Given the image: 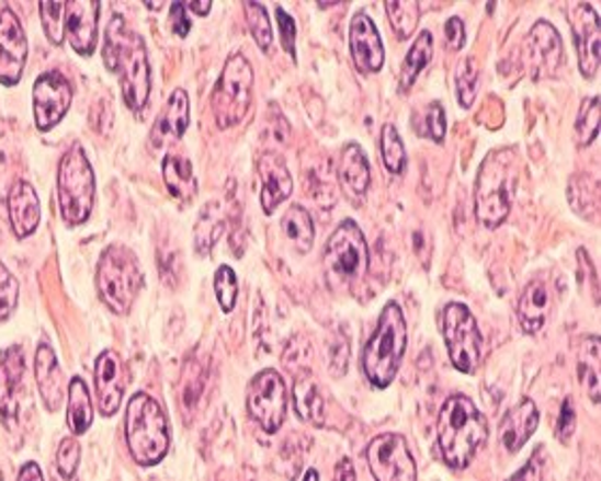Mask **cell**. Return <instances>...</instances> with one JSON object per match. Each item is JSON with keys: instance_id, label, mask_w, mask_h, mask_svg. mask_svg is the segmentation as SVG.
<instances>
[{"instance_id": "6da1fadb", "label": "cell", "mask_w": 601, "mask_h": 481, "mask_svg": "<svg viewBox=\"0 0 601 481\" xmlns=\"http://www.w3.org/2000/svg\"><path fill=\"white\" fill-rule=\"evenodd\" d=\"M103 62L118 78L123 99L133 112L148 105L152 90V73L144 39L131 31L123 15L114 13L103 37Z\"/></svg>"}, {"instance_id": "7a4b0ae2", "label": "cell", "mask_w": 601, "mask_h": 481, "mask_svg": "<svg viewBox=\"0 0 601 481\" xmlns=\"http://www.w3.org/2000/svg\"><path fill=\"white\" fill-rule=\"evenodd\" d=\"M439 449L450 469L463 471L488 440V422L469 396H450L436 422Z\"/></svg>"}, {"instance_id": "3957f363", "label": "cell", "mask_w": 601, "mask_h": 481, "mask_svg": "<svg viewBox=\"0 0 601 481\" xmlns=\"http://www.w3.org/2000/svg\"><path fill=\"white\" fill-rule=\"evenodd\" d=\"M407 343L409 332L405 314L396 302H387L362 353V370L373 388L386 390L392 386L407 353Z\"/></svg>"}, {"instance_id": "277c9868", "label": "cell", "mask_w": 601, "mask_h": 481, "mask_svg": "<svg viewBox=\"0 0 601 481\" xmlns=\"http://www.w3.org/2000/svg\"><path fill=\"white\" fill-rule=\"evenodd\" d=\"M515 150H492L479 165L475 180V219L486 229H497L510 217L515 186Z\"/></svg>"}, {"instance_id": "5b68a950", "label": "cell", "mask_w": 601, "mask_h": 481, "mask_svg": "<svg viewBox=\"0 0 601 481\" xmlns=\"http://www.w3.org/2000/svg\"><path fill=\"white\" fill-rule=\"evenodd\" d=\"M125 438L131 458L139 467L159 465L172 445V433L163 406L146 392L133 396L125 415Z\"/></svg>"}, {"instance_id": "8992f818", "label": "cell", "mask_w": 601, "mask_h": 481, "mask_svg": "<svg viewBox=\"0 0 601 481\" xmlns=\"http://www.w3.org/2000/svg\"><path fill=\"white\" fill-rule=\"evenodd\" d=\"M144 283L141 265L129 247L112 244L97 263V291L114 314H127Z\"/></svg>"}, {"instance_id": "52a82bcc", "label": "cell", "mask_w": 601, "mask_h": 481, "mask_svg": "<svg viewBox=\"0 0 601 481\" xmlns=\"http://www.w3.org/2000/svg\"><path fill=\"white\" fill-rule=\"evenodd\" d=\"M58 206L69 227L87 222L94 208V172L87 150L73 144L60 159L58 168Z\"/></svg>"}, {"instance_id": "ba28073f", "label": "cell", "mask_w": 601, "mask_h": 481, "mask_svg": "<svg viewBox=\"0 0 601 481\" xmlns=\"http://www.w3.org/2000/svg\"><path fill=\"white\" fill-rule=\"evenodd\" d=\"M256 73L242 54H231L218 76L211 105L218 129H231L245 121L253 101Z\"/></svg>"}, {"instance_id": "9c48e42d", "label": "cell", "mask_w": 601, "mask_h": 481, "mask_svg": "<svg viewBox=\"0 0 601 481\" xmlns=\"http://www.w3.org/2000/svg\"><path fill=\"white\" fill-rule=\"evenodd\" d=\"M324 262L343 285L362 280L368 272V244L355 220L347 219L332 231L324 249Z\"/></svg>"}, {"instance_id": "30bf717a", "label": "cell", "mask_w": 601, "mask_h": 481, "mask_svg": "<svg viewBox=\"0 0 601 481\" xmlns=\"http://www.w3.org/2000/svg\"><path fill=\"white\" fill-rule=\"evenodd\" d=\"M441 332L452 366L465 375L475 373L481 359L484 339L472 310L461 302H450L443 310Z\"/></svg>"}, {"instance_id": "8fae6325", "label": "cell", "mask_w": 601, "mask_h": 481, "mask_svg": "<svg viewBox=\"0 0 601 481\" xmlns=\"http://www.w3.org/2000/svg\"><path fill=\"white\" fill-rule=\"evenodd\" d=\"M247 406L251 417L258 422L263 433L274 435L281 431L290 409V394L285 379L274 370L265 368L258 373L247 392Z\"/></svg>"}, {"instance_id": "7c38bea8", "label": "cell", "mask_w": 601, "mask_h": 481, "mask_svg": "<svg viewBox=\"0 0 601 481\" xmlns=\"http://www.w3.org/2000/svg\"><path fill=\"white\" fill-rule=\"evenodd\" d=\"M366 462L371 476L379 481H416L418 467L407 445V438L386 433L373 438L366 447Z\"/></svg>"}, {"instance_id": "4fadbf2b", "label": "cell", "mask_w": 601, "mask_h": 481, "mask_svg": "<svg viewBox=\"0 0 601 481\" xmlns=\"http://www.w3.org/2000/svg\"><path fill=\"white\" fill-rule=\"evenodd\" d=\"M522 58L531 80H546L557 73L563 62V42L551 22L537 20L531 26L522 45Z\"/></svg>"}, {"instance_id": "5bb4252c", "label": "cell", "mask_w": 601, "mask_h": 481, "mask_svg": "<svg viewBox=\"0 0 601 481\" xmlns=\"http://www.w3.org/2000/svg\"><path fill=\"white\" fill-rule=\"evenodd\" d=\"M569 24L578 51V67L587 80H593L600 71L601 28L600 15L589 2L569 4Z\"/></svg>"}, {"instance_id": "9a60e30c", "label": "cell", "mask_w": 601, "mask_h": 481, "mask_svg": "<svg viewBox=\"0 0 601 481\" xmlns=\"http://www.w3.org/2000/svg\"><path fill=\"white\" fill-rule=\"evenodd\" d=\"M73 101L71 82L58 71H45L33 88V114L39 131L54 129L65 114L69 112Z\"/></svg>"}, {"instance_id": "2e32d148", "label": "cell", "mask_w": 601, "mask_h": 481, "mask_svg": "<svg viewBox=\"0 0 601 481\" xmlns=\"http://www.w3.org/2000/svg\"><path fill=\"white\" fill-rule=\"evenodd\" d=\"M127 366L121 353L105 350L94 362V390H97V406L101 415L112 417L121 411L123 398L127 392Z\"/></svg>"}, {"instance_id": "e0dca14e", "label": "cell", "mask_w": 601, "mask_h": 481, "mask_svg": "<svg viewBox=\"0 0 601 481\" xmlns=\"http://www.w3.org/2000/svg\"><path fill=\"white\" fill-rule=\"evenodd\" d=\"M29 56V39L22 22L11 9L0 11V84L15 87L22 80Z\"/></svg>"}, {"instance_id": "ac0fdd59", "label": "cell", "mask_w": 601, "mask_h": 481, "mask_svg": "<svg viewBox=\"0 0 601 481\" xmlns=\"http://www.w3.org/2000/svg\"><path fill=\"white\" fill-rule=\"evenodd\" d=\"M349 49L353 65L362 73H379L386 62V49L375 22L366 13H355L349 24Z\"/></svg>"}, {"instance_id": "d6986e66", "label": "cell", "mask_w": 601, "mask_h": 481, "mask_svg": "<svg viewBox=\"0 0 601 481\" xmlns=\"http://www.w3.org/2000/svg\"><path fill=\"white\" fill-rule=\"evenodd\" d=\"M99 13L101 4L90 0H73L67 2L65 9V37L73 47L76 54L90 56L99 44Z\"/></svg>"}, {"instance_id": "ffe728a7", "label": "cell", "mask_w": 601, "mask_h": 481, "mask_svg": "<svg viewBox=\"0 0 601 481\" xmlns=\"http://www.w3.org/2000/svg\"><path fill=\"white\" fill-rule=\"evenodd\" d=\"M258 175L261 180V208L272 215L294 193V180L285 159L276 152H263L258 159Z\"/></svg>"}, {"instance_id": "44dd1931", "label": "cell", "mask_w": 601, "mask_h": 481, "mask_svg": "<svg viewBox=\"0 0 601 481\" xmlns=\"http://www.w3.org/2000/svg\"><path fill=\"white\" fill-rule=\"evenodd\" d=\"M7 208H9L11 229L20 240L35 233V229L42 220V206H39V197H37L33 184H29L24 180L13 182L9 197H7Z\"/></svg>"}, {"instance_id": "7402d4cb", "label": "cell", "mask_w": 601, "mask_h": 481, "mask_svg": "<svg viewBox=\"0 0 601 481\" xmlns=\"http://www.w3.org/2000/svg\"><path fill=\"white\" fill-rule=\"evenodd\" d=\"M24 379V351L13 345L0 353V417L13 420L20 413V388Z\"/></svg>"}, {"instance_id": "603a6c76", "label": "cell", "mask_w": 601, "mask_h": 481, "mask_svg": "<svg viewBox=\"0 0 601 481\" xmlns=\"http://www.w3.org/2000/svg\"><path fill=\"white\" fill-rule=\"evenodd\" d=\"M537 426H540V411L535 402L531 398L520 400L501 420V426H499L501 445L506 447L508 454L520 451L526 445V440L535 435Z\"/></svg>"}, {"instance_id": "cb8c5ba5", "label": "cell", "mask_w": 601, "mask_h": 481, "mask_svg": "<svg viewBox=\"0 0 601 481\" xmlns=\"http://www.w3.org/2000/svg\"><path fill=\"white\" fill-rule=\"evenodd\" d=\"M35 377H37V388H39L45 409L49 413H56L65 402L67 381L56 359V353L45 343L39 345L35 353Z\"/></svg>"}, {"instance_id": "d4e9b609", "label": "cell", "mask_w": 601, "mask_h": 481, "mask_svg": "<svg viewBox=\"0 0 601 481\" xmlns=\"http://www.w3.org/2000/svg\"><path fill=\"white\" fill-rule=\"evenodd\" d=\"M191 123V107H189V94L182 88H175L172 96L168 99V105L155 121V127L150 131L152 148H163L166 144L180 139Z\"/></svg>"}, {"instance_id": "484cf974", "label": "cell", "mask_w": 601, "mask_h": 481, "mask_svg": "<svg viewBox=\"0 0 601 481\" xmlns=\"http://www.w3.org/2000/svg\"><path fill=\"white\" fill-rule=\"evenodd\" d=\"M553 307V289L546 280H531L518 300V321L524 334H537L548 319Z\"/></svg>"}, {"instance_id": "4316f807", "label": "cell", "mask_w": 601, "mask_h": 481, "mask_svg": "<svg viewBox=\"0 0 601 481\" xmlns=\"http://www.w3.org/2000/svg\"><path fill=\"white\" fill-rule=\"evenodd\" d=\"M339 177L349 193L362 197L371 186V165L364 150L358 144H347L339 159Z\"/></svg>"}, {"instance_id": "83f0119b", "label": "cell", "mask_w": 601, "mask_h": 481, "mask_svg": "<svg viewBox=\"0 0 601 481\" xmlns=\"http://www.w3.org/2000/svg\"><path fill=\"white\" fill-rule=\"evenodd\" d=\"M163 180L173 199L186 204L197 195V177L193 174V165L182 154H168L163 159Z\"/></svg>"}, {"instance_id": "f1b7e54d", "label": "cell", "mask_w": 601, "mask_h": 481, "mask_svg": "<svg viewBox=\"0 0 601 481\" xmlns=\"http://www.w3.org/2000/svg\"><path fill=\"white\" fill-rule=\"evenodd\" d=\"M294 406H296V413L300 415V420L310 422L315 426H324V422H326L324 396L319 392L315 379L306 370L298 375V379L294 383Z\"/></svg>"}, {"instance_id": "f546056e", "label": "cell", "mask_w": 601, "mask_h": 481, "mask_svg": "<svg viewBox=\"0 0 601 481\" xmlns=\"http://www.w3.org/2000/svg\"><path fill=\"white\" fill-rule=\"evenodd\" d=\"M67 394H69V402H67L69 431L76 437L87 435L92 426V400H90L87 381L82 377H73L67 388Z\"/></svg>"}, {"instance_id": "4dcf8cb0", "label": "cell", "mask_w": 601, "mask_h": 481, "mask_svg": "<svg viewBox=\"0 0 601 481\" xmlns=\"http://www.w3.org/2000/svg\"><path fill=\"white\" fill-rule=\"evenodd\" d=\"M281 229H283L287 242L300 255H306L313 249L315 225H313V219H310V215H308L306 208H302L298 204L292 206V208H287V213L281 219Z\"/></svg>"}, {"instance_id": "1f68e13d", "label": "cell", "mask_w": 601, "mask_h": 481, "mask_svg": "<svg viewBox=\"0 0 601 481\" xmlns=\"http://www.w3.org/2000/svg\"><path fill=\"white\" fill-rule=\"evenodd\" d=\"M225 233V215L220 204H208L195 222V251L197 255H211L216 242Z\"/></svg>"}, {"instance_id": "d6a6232c", "label": "cell", "mask_w": 601, "mask_h": 481, "mask_svg": "<svg viewBox=\"0 0 601 481\" xmlns=\"http://www.w3.org/2000/svg\"><path fill=\"white\" fill-rule=\"evenodd\" d=\"M432 35L429 31H422L416 42L411 45V49L407 51L405 60H402V67H400V92H407L409 88L416 84L418 76L424 71V67L432 60Z\"/></svg>"}, {"instance_id": "836d02e7", "label": "cell", "mask_w": 601, "mask_h": 481, "mask_svg": "<svg viewBox=\"0 0 601 481\" xmlns=\"http://www.w3.org/2000/svg\"><path fill=\"white\" fill-rule=\"evenodd\" d=\"M578 375L587 394L591 396L593 402H600V339L598 336H587L582 341Z\"/></svg>"}, {"instance_id": "e575fe53", "label": "cell", "mask_w": 601, "mask_h": 481, "mask_svg": "<svg viewBox=\"0 0 601 481\" xmlns=\"http://www.w3.org/2000/svg\"><path fill=\"white\" fill-rule=\"evenodd\" d=\"M386 13L394 35L400 42H405L418 28L420 2H416V0H387Z\"/></svg>"}, {"instance_id": "d590c367", "label": "cell", "mask_w": 601, "mask_h": 481, "mask_svg": "<svg viewBox=\"0 0 601 481\" xmlns=\"http://www.w3.org/2000/svg\"><path fill=\"white\" fill-rule=\"evenodd\" d=\"M379 148H382V159H384L387 172L394 175L402 174L405 165H407V152H405L400 133L394 125H384Z\"/></svg>"}, {"instance_id": "8d00e7d4", "label": "cell", "mask_w": 601, "mask_h": 481, "mask_svg": "<svg viewBox=\"0 0 601 481\" xmlns=\"http://www.w3.org/2000/svg\"><path fill=\"white\" fill-rule=\"evenodd\" d=\"M600 133V96L582 101L576 118V139L580 146H591Z\"/></svg>"}, {"instance_id": "74e56055", "label": "cell", "mask_w": 601, "mask_h": 481, "mask_svg": "<svg viewBox=\"0 0 601 481\" xmlns=\"http://www.w3.org/2000/svg\"><path fill=\"white\" fill-rule=\"evenodd\" d=\"M245 15H247L249 31H251L259 49L268 51L270 45H272V39H274V33H272V20H270L265 7L261 2L247 0L245 2Z\"/></svg>"}, {"instance_id": "f35d334b", "label": "cell", "mask_w": 601, "mask_h": 481, "mask_svg": "<svg viewBox=\"0 0 601 481\" xmlns=\"http://www.w3.org/2000/svg\"><path fill=\"white\" fill-rule=\"evenodd\" d=\"M215 294L218 307L223 308V312H231L236 308L238 294H240V283H238V276H236L234 267L220 265L216 270Z\"/></svg>"}, {"instance_id": "ab89813d", "label": "cell", "mask_w": 601, "mask_h": 481, "mask_svg": "<svg viewBox=\"0 0 601 481\" xmlns=\"http://www.w3.org/2000/svg\"><path fill=\"white\" fill-rule=\"evenodd\" d=\"M65 9H67V2L44 0L39 4L45 37L49 39V44L63 45L65 42Z\"/></svg>"}, {"instance_id": "60d3db41", "label": "cell", "mask_w": 601, "mask_h": 481, "mask_svg": "<svg viewBox=\"0 0 601 481\" xmlns=\"http://www.w3.org/2000/svg\"><path fill=\"white\" fill-rule=\"evenodd\" d=\"M477 76L479 73H477V67H475V60L465 58L458 67V73H456V96H458L461 107H465V110H469L475 103Z\"/></svg>"}, {"instance_id": "b9f144b4", "label": "cell", "mask_w": 601, "mask_h": 481, "mask_svg": "<svg viewBox=\"0 0 601 481\" xmlns=\"http://www.w3.org/2000/svg\"><path fill=\"white\" fill-rule=\"evenodd\" d=\"M80 458H82V449H80V443L76 440V437L63 438L60 447L56 451V467H58L60 478L71 480L78 471Z\"/></svg>"}, {"instance_id": "7bdbcfd3", "label": "cell", "mask_w": 601, "mask_h": 481, "mask_svg": "<svg viewBox=\"0 0 601 481\" xmlns=\"http://www.w3.org/2000/svg\"><path fill=\"white\" fill-rule=\"evenodd\" d=\"M18 298H20V285L15 276L0 263V323L7 321L13 310L18 308Z\"/></svg>"}, {"instance_id": "ee69618b", "label": "cell", "mask_w": 601, "mask_h": 481, "mask_svg": "<svg viewBox=\"0 0 601 481\" xmlns=\"http://www.w3.org/2000/svg\"><path fill=\"white\" fill-rule=\"evenodd\" d=\"M276 26L285 51L296 60V22L283 7H276Z\"/></svg>"}, {"instance_id": "f6af8a7d", "label": "cell", "mask_w": 601, "mask_h": 481, "mask_svg": "<svg viewBox=\"0 0 601 481\" xmlns=\"http://www.w3.org/2000/svg\"><path fill=\"white\" fill-rule=\"evenodd\" d=\"M445 129H447V123H445V110L439 101H432L427 110V133L430 135L432 141L441 144L445 139Z\"/></svg>"}, {"instance_id": "bcb514c9", "label": "cell", "mask_w": 601, "mask_h": 481, "mask_svg": "<svg viewBox=\"0 0 601 481\" xmlns=\"http://www.w3.org/2000/svg\"><path fill=\"white\" fill-rule=\"evenodd\" d=\"M170 26L175 37H186L191 33V20L184 2H173L170 9Z\"/></svg>"}, {"instance_id": "7dc6e473", "label": "cell", "mask_w": 601, "mask_h": 481, "mask_svg": "<svg viewBox=\"0 0 601 481\" xmlns=\"http://www.w3.org/2000/svg\"><path fill=\"white\" fill-rule=\"evenodd\" d=\"M445 42H447V45L452 47V49H461L463 45H465V42H467V31H465V22L458 18V15H454V18H450L447 22H445Z\"/></svg>"}, {"instance_id": "c3c4849f", "label": "cell", "mask_w": 601, "mask_h": 481, "mask_svg": "<svg viewBox=\"0 0 601 481\" xmlns=\"http://www.w3.org/2000/svg\"><path fill=\"white\" fill-rule=\"evenodd\" d=\"M574 428H576V411H574V404H571V400L567 398V400L563 402V406H560V415H558V440H567V438L571 437Z\"/></svg>"}, {"instance_id": "681fc988", "label": "cell", "mask_w": 601, "mask_h": 481, "mask_svg": "<svg viewBox=\"0 0 601 481\" xmlns=\"http://www.w3.org/2000/svg\"><path fill=\"white\" fill-rule=\"evenodd\" d=\"M347 359H349V345L347 343H334L332 345V362H330V370L334 373L337 368V377L344 375L347 370Z\"/></svg>"}, {"instance_id": "f907efd6", "label": "cell", "mask_w": 601, "mask_h": 481, "mask_svg": "<svg viewBox=\"0 0 601 481\" xmlns=\"http://www.w3.org/2000/svg\"><path fill=\"white\" fill-rule=\"evenodd\" d=\"M18 478H20V480H44V473H42V469H39L37 462H26V465L20 469Z\"/></svg>"}, {"instance_id": "816d5d0a", "label": "cell", "mask_w": 601, "mask_h": 481, "mask_svg": "<svg viewBox=\"0 0 601 481\" xmlns=\"http://www.w3.org/2000/svg\"><path fill=\"white\" fill-rule=\"evenodd\" d=\"M334 478H337V480H355V471H353V465H351L349 458H343V460L337 465Z\"/></svg>"}, {"instance_id": "f5cc1de1", "label": "cell", "mask_w": 601, "mask_h": 481, "mask_svg": "<svg viewBox=\"0 0 601 481\" xmlns=\"http://www.w3.org/2000/svg\"><path fill=\"white\" fill-rule=\"evenodd\" d=\"M191 11H195L197 15H208L211 9H213V2L211 0H193L186 4Z\"/></svg>"}, {"instance_id": "db71d44e", "label": "cell", "mask_w": 601, "mask_h": 481, "mask_svg": "<svg viewBox=\"0 0 601 481\" xmlns=\"http://www.w3.org/2000/svg\"><path fill=\"white\" fill-rule=\"evenodd\" d=\"M535 460H529V465L522 469V471H518L515 473L514 478L515 480H522V478H533V480H537V478H542V473L540 471H535Z\"/></svg>"}, {"instance_id": "11a10c76", "label": "cell", "mask_w": 601, "mask_h": 481, "mask_svg": "<svg viewBox=\"0 0 601 481\" xmlns=\"http://www.w3.org/2000/svg\"><path fill=\"white\" fill-rule=\"evenodd\" d=\"M302 480H319V473L313 471V469H308V471L302 473Z\"/></svg>"}]
</instances>
